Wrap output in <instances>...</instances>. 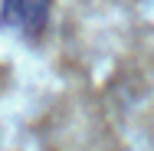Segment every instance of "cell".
Masks as SVG:
<instances>
[{"label":"cell","instance_id":"6da1fadb","mask_svg":"<svg viewBox=\"0 0 154 151\" xmlns=\"http://www.w3.org/2000/svg\"><path fill=\"white\" fill-rule=\"evenodd\" d=\"M53 0H0V27L13 39L36 46L49 27Z\"/></svg>","mask_w":154,"mask_h":151}]
</instances>
